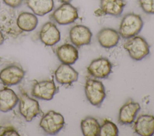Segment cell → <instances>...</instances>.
I'll return each instance as SVG.
<instances>
[{
  "mask_svg": "<svg viewBox=\"0 0 154 136\" xmlns=\"http://www.w3.org/2000/svg\"><path fill=\"white\" fill-rule=\"evenodd\" d=\"M143 26V20L141 17L134 13H129L122 18L118 32L120 37L128 39L137 35L141 31Z\"/></svg>",
  "mask_w": 154,
  "mask_h": 136,
  "instance_id": "cell-1",
  "label": "cell"
},
{
  "mask_svg": "<svg viewBox=\"0 0 154 136\" xmlns=\"http://www.w3.org/2000/svg\"><path fill=\"white\" fill-rule=\"evenodd\" d=\"M123 47L128 52L131 58L137 61L142 60L150 53L148 43L143 37L138 35L127 39L123 44Z\"/></svg>",
  "mask_w": 154,
  "mask_h": 136,
  "instance_id": "cell-2",
  "label": "cell"
},
{
  "mask_svg": "<svg viewBox=\"0 0 154 136\" xmlns=\"http://www.w3.org/2000/svg\"><path fill=\"white\" fill-rule=\"evenodd\" d=\"M16 19L14 8H5L0 11V29L4 35L17 38L24 32L17 27Z\"/></svg>",
  "mask_w": 154,
  "mask_h": 136,
  "instance_id": "cell-3",
  "label": "cell"
},
{
  "mask_svg": "<svg viewBox=\"0 0 154 136\" xmlns=\"http://www.w3.org/2000/svg\"><path fill=\"white\" fill-rule=\"evenodd\" d=\"M19 98V111L26 121L31 122L37 115L42 114L38 102L31 98L23 89H20Z\"/></svg>",
  "mask_w": 154,
  "mask_h": 136,
  "instance_id": "cell-4",
  "label": "cell"
},
{
  "mask_svg": "<svg viewBox=\"0 0 154 136\" xmlns=\"http://www.w3.org/2000/svg\"><path fill=\"white\" fill-rule=\"evenodd\" d=\"M84 91L88 102L93 105L100 107L106 97L105 89L100 80L87 78L85 81Z\"/></svg>",
  "mask_w": 154,
  "mask_h": 136,
  "instance_id": "cell-5",
  "label": "cell"
},
{
  "mask_svg": "<svg viewBox=\"0 0 154 136\" xmlns=\"http://www.w3.org/2000/svg\"><path fill=\"white\" fill-rule=\"evenodd\" d=\"M49 18L60 25L71 24L79 18L78 8L70 2L63 3L51 14Z\"/></svg>",
  "mask_w": 154,
  "mask_h": 136,
  "instance_id": "cell-6",
  "label": "cell"
},
{
  "mask_svg": "<svg viewBox=\"0 0 154 136\" xmlns=\"http://www.w3.org/2000/svg\"><path fill=\"white\" fill-rule=\"evenodd\" d=\"M64 124V119L61 113L50 110L42 116L39 126L47 134L54 135L62 129Z\"/></svg>",
  "mask_w": 154,
  "mask_h": 136,
  "instance_id": "cell-7",
  "label": "cell"
},
{
  "mask_svg": "<svg viewBox=\"0 0 154 136\" xmlns=\"http://www.w3.org/2000/svg\"><path fill=\"white\" fill-rule=\"evenodd\" d=\"M57 92V88L53 80L35 81L32 85L31 94L32 96L42 100L50 101Z\"/></svg>",
  "mask_w": 154,
  "mask_h": 136,
  "instance_id": "cell-8",
  "label": "cell"
},
{
  "mask_svg": "<svg viewBox=\"0 0 154 136\" xmlns=\"http://www.w3.org/2000/svg\"><path fill=\"white\" fill-rule=\"evenodd\" d=\"M25 71L19 65H10L0 71V80L4 85L11 86L17 85L23 80Z\"/></svg>",
  "mask_w": 154,
  "mask_h": 136,
  "instance_id": "cell-9",
  "label": "cell"
},
{
  "mask_svg": "<svg viewBox=\"0 0 154 136\" xmlns=\"http://www.w3.org/2000/svg\"><path fill=\"white\" fill-rule=\"evenodd\" d=\"M92 35L90 29L82 25H76L69 31V39L71 43L78 48L90 44Z\"/></svg>",
  "mask_w": 154,
  "mask_h": 136,
  "instance_id": "cell-10",
  "label": "cell"
},
{
  "mask_svg": "<svg viewBox=\"0 0 154 136\" xmlns=\"http://www.w3.org/2000/svg\"><path fill=\"white\" fill-rule=\"evenodd\" d=\"M125 0H100V8L94 11L96 16L110 15L119 17L123 11Z\"/></svg>",
  "mask_w": 154,
  "mask_h": 136,
  "instance_id": "cell-11",
  "label": "cell"
},
{
  "mask_svg": "<svg viewBox=\"0 0 154 136\" xmlns=\"http://www.w3.org/2000/svg\"><path fill=\"white\" fill-rule=\"evenodd\" d=\"M112 64L105 58H99L93 60L87 67L88 73L96 78H106L112 72Z\"/></svg>",
  "mask_w": 154,
  "mask_h": 136,
  "instance_id": "cell-12",
  "label": "cell"
},
{
  "mask_svg": "<svg viewBox=\"0 0 154 136\" xmlns=\"http://www.w3.org/2000/svg\"><path fill=\"white\" fill-rule=\"evenodd\" d=\"M39 38L47 46H52L61 39V34L57 26L52 22H46L39 32Z\"/></svg>",
  "mask_w": 154,
  "mask_h": 136,
  "instance_id": "cell-13",
  "label": "cell"
},
{
  "mask_svg": "<svg viewBox=\"0 0 154 136\" xmlns=\"http://www.w3.org/2000/svg\"><path fill=\"white\" fill-rule=\"evenodd\" d=\"M55 78L59 84H72L78 80L79 73L70 65L61 63L54 72Z\"/></svg>",
  "mask_w": 154,
  "mask_h": 136,
  "instance_id": "cell-14",
  "label": "cell"
},
{
  "mask_svg": "<svg viewBox=\"0 0 154 136\" xmlns=\"http://www.w3.org/2000/svg\"><path fill=\"white\" fill-rule=\"evenodd\" d=\"M141 108L139 103L131 99L126 102L120 108L118 122L120 125L131 124Z\"/></svg>",
  "mask_w": 154,
  "mask_h": 136,
  "instance_id": "cell-15",
  "label": "cell"
},
{
  "mask_svg": "<svg viewBox=\"0 0 154 136\" xmlns=\"http://www.w3.org/2000/svg\"><path fill=\"white\" fill-rule=\"evenodd\" d=\"M120 39V35L119 32L110 28H102L97 34L99 44L105 49H111L116 46Z\"/></svg>",
  "mask_w": 154,
  "mask_h": 136,
  "instance_id": "cell-16",
  "label": "cell"
},
{
  "mask_svg": "<svg viewBox=\"0 0 154 136\" xmlns=\"http://www.w3.org/2000/svg\"><path fill=\"white\" fill-rule=\"evenodd\" d=\"M55 53L61 63L69 65L74 64L79 58L77 48L74 45L69 43L58 46L56 49Z\"/></svg>",
  "mask_w": 154,
  "mask_h": 136,
  "instance_id": "cell-17",
  "label": "cell"
},
{
  "mask_svg": "<svg viewBox=\"0 0 154 136\" xmlns=\"http://www.w3.org/2000/svg\"><path fill=\"white\" fill-rule=\"evenodd\" d=\"M134 129L137 134L141 136H152L154 134V116L142 114L134 122Z\"/></svg>",
  "mask_w": 154,
  "mask_h": 136,
  "instance_id": "cell-18",
  "label": "cell"
},
{
  "mask_svg": "<svg viewBox=\"0 0 154 136\" xmlns=\"http://www.w3.org/2000/svg\"><path fill=\"white\" fill-rule=\"evenodd\" d=\"M19 98L11 89L4 87L0 89V111L4 113L11 110L19 102Z\"/></svg>",
  "mask_w": 154,
  "mask_h": 136,
  "instance_id": "cell-19",
  "label": "cell"
},
{
  "mask_svg": "<svg viewBox=\"0 0 154 136\" xmlns=\"http://www.w3.org/2000/svg\"><path fill=\"white\" fill-rule=\"evenodd\" d=\"M38 20L36 15L29 12H22L17 16L16 23L23 32H31L37 26Z\"/></svg>",
  "mask_w": 154,
  "mask_h": 136,
  "instance_id": "cell-20",
  "label": "cell"
},
{
  "mask_svg": "<svg viewBox=\"0 0 154 136\" xmlns=\"http://www.w3.org/2000/svg\"><path fill=\"white\" fill-rule=\"evenodd\" d=\"M27 7L37 16H43L54 8V0H25Z\"/></svg>",
  "mask_w": 154,
  "mask_h": 136,
  "instance_id": "cell-21",
  "label": "cell"
},
{
  "mask_svg": "<svg viewBox=\"0 0 154 136\" xmlns=\"http://www.w3.org/2000/svg\"><path fill=\"white\" fill-rule=\"evenodd\" d=\"M100 125L97 120L91 116H87L81 122V129L85 136H99Z\"/></svg>",
  "mask_w": 154,
  "mask_h": 136,
  "instance_id": "cell-22",
  "label": "cell"
},
{
  "mask_svg": "<svg viewBox=\"0 0 154 136\" xmlns=\"http://www.w3.org/2000/svg\"><path fill=\"white\" fill-rule=\"evenodd\" d=\"M119 129L112 122L105 119L100 126L99 135L100 136H117Z\"/></svg>",
  "mask_w": 154,
  "mask_h": 136,
  "instance_id": "cell-23",
  "label": "cell"
},
{
  "mask_svg": "<svg viewBox=\"0 0 154 136\" xmlns=\"http://www.w3.org/2000/svg\"><path fill=\"white\" fill-rule=\"evenodd\" d=\"M138 3L144 13L154 14V0H138Z\"/></svg>",
  "mask_w": 154,
  "mask_h": 136,
  "instance_id": "cell-24",
  "label": "cell"
},
{
  "mask_svg": "<svg viewBox=\"0 0 154 136\" xmlns=\"http://www.w3.org/2000/svg\"><path fill=\"white\" fill-rule=\"evenodd\" d=\"M5 135H20L18 132L13 127L2 126L0 125V136Z\"/></svg>",
  "mask_w": 154,
  "mask_h": 136,
  "instance_id": "cell-25",
  "label": "cell"
},
{
  "mask_svg": "<svg viewBox=\"0 0 154 136\" xmlns=\"http://www.w3.org/2000/svg\"><path fill=\"white\" fill-rule=\"evenodd\" d=\"M3 2L8 7L12 8H17L19 7L24 0H2Z\"/></svg>",
  "mask_w": 154,
  "mask_h": 136,
  "instance_id": "cell-26",
  "label": "cell"
},
{
  "mask_svg": "<svg viewBox=\"0 0 154 136\" xmlns=\"http://www.w3.org/2000/svg\"><path fill=\"white\" fill-rule=\"evenodd\" d=\"M5 41V35L0 29V46L2 45Z\"/></svg>",
  "mask_w": 154,
  "mask_h": 136,
  "instance_id": "cell-27",
  "label": "cell"
},
{
  "mask_svg": "<svg viewBox=\"0 0 154 136\" xmlns=\"http://www.w3.org/2000/svg\"><path fill=\"white\" fill-rule=\"evenodd\" d=\"M59 1L62 3H65V2H70L72 0H59Z\"/></svg>",
  "mask_w": 154,
  "mask_h": 136,
  "instance_id": "cell-28",
  "label": "cell"
},
{
  "mask_svg": "<svg viewBox=\"0 0 154 136\" xmlns=\"http://www.w3.org/2000/svg\"><path fill=\"white\" fill-rule=\"evenodd\" d=\"M0 7H1V5H0Z\"/></svg>",
  "mask_w": 154,
  "mask_h": 136,
  "instance_id": "cell-29",
  "label": "cell"
}]
</instances>
